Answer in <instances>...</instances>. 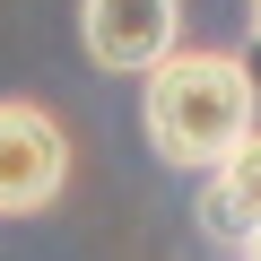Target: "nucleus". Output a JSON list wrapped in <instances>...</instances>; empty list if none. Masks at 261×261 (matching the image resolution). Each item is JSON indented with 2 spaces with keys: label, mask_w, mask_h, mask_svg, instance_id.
Here are the masks:
<instances>
[{
  "label": "nucleus",
  "mask_w": 261,
  "mask_h": 261,
  "mask_svg": "<svg viewBox=\"0 0 261 261\" xmlns=\"http://www.w3.org/2000/svg\"><path fill=\"white\" fill-rule=\"evenodd\" d=\"M200 226H209V235H235V244L261 226V130H252L226 166H209V183H200Z\"/></svg>",
  "instance_id": "nucleus-4"
},
{
  "label": "nucleus",
  "mask_w": 261,
  "mask_h": 261,
  "mask_svg": "<svg viewBox=\"0 0 261 261\" xmlns=\"http://www.w3.org/2000/svg\"><path fill=\"white\" fill-rule=\"evenodd\" d=\"M79 35L96 70L148 79L174 44H183V0H79Z\"/></svg>",
  "instance_id": "nucleus-3"
},
{
  "label": "nucleus",
  "mask_w": 261,
  "mask_h": 261,
  "mask_svg": "<svg viewBox=\"0 0 261 261\" xmlns=\"http://www.w3.org/2000/svg\"><path fill=\"white\" fill-rule=\"evenodd\" d=\"M235 261H261V226H252V235H244V244H235Z\"/></svg>",
  "instance_id": "nucleus-5"
},
{
  "label": "nucleus",
  "mask_w": 261,
  "mask_h": 261,
  "mask_svg": "<svg viewBox=\"0 0 261 261\" xmlns=\"http://www.w3.org/2000/svg\"><path fill=\"white\" fill-rule=\"evenodd\" d=\"M70 183V140L61 122L27 96H0V218H35Z\"/></svg>",
  "instance_id": "nucleus-2"
},
{
  "label": "nucleus",
  "mask_w": 261,
  "mask_h": 261,
  "mask_svg": "<svg viewBox=\"0 0 261 261\" xmlns=\"http://www.w3.org/2000/svg\"><path fill=\"white\" fill-rule=\"evenodd\" d=\"M252 113H261L252 70H244V53H218V44H174V53L148 70V87H140L148 148H157L166 166H183V174L226 166L252 130H261Z\"/></svg>",
  "instance_id": "nucleus-1"
},
{
  "label": "nucleus",
  "mask_w": 261,
  "mask_h": 261,
  "mask_svg": "<svg viewBox=\"0 0 261 261\" xmlns=\"http://www.w3.org/2000/svg\"><path fill=\"white\" fill-rule=\"evenodd\" d=\"M252 35H261V0H252Z\"/></svg>",
  "instance_id": "nucleus-6"
}]
</instances>
